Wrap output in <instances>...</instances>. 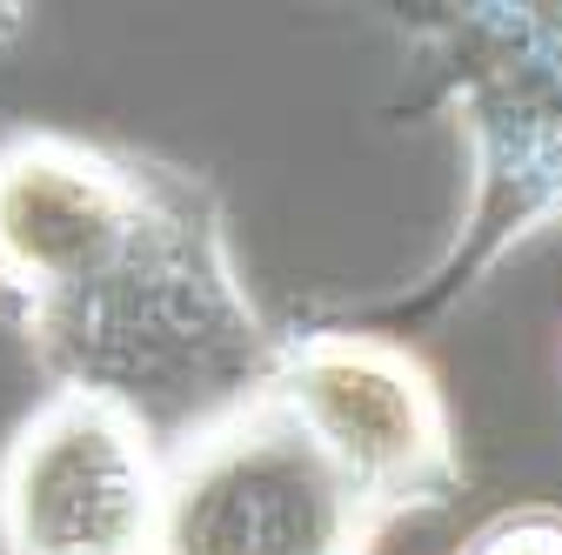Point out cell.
I'll list each match as a JSON object with an SVG mask.
<instances>
[{
    "instance_id": "6da1fadb",
    "label": "cell",
    "mask_w": 562,
    "mask_h": 555,
    "mask_svg": "<svg viewBox=\"0 0 562 555\" xmlns=\"http://www.w3.org/2000/svg\"><path fill=\"white\" fill-rule=\"evenodd\" d=\"M462 141V222L442 261L469 288L509 248L562 228V0H475L422 27Z\"/></svg>"
},
{
    "instance_id": "7a4b0ae2",
    "label": "cell",
    "mask_w": 562,
    "mask_h": 555,
    "mask_svg": "<svg viewBox=\"0 0 562 555\" xmlns=\"http://www.w3.org/2000/svg\"><path fill=\"white\" fill-rule=\"evenodd\" d=\"M389 522L261 382L168 435L155 555H375Z\"/></svg>"
},
{
    "instance_id": "3957f363",
    "label": "cell",
    "mask_w": 562,
    "mask_h": 555,
    "mask_svg": "<svg viewBox=\"0 0 562 555\" xmlns=\"http://www.w3.org/2000/svg\"><path fill=\"white\" fill-rule=\"evenodd\" d=\"M261 388L302 422L382 522L436 516L462 496V442L442 375L375 328L274 335Z\"/></svg>"
},
{
    "instance_id": "277c9868",
    "label": "cell",
    "mask_w": 562,
    "mask_h": 555,
    "mask_svg": "<svg viewBox=\"0 0 562 555\" xmlns=\"http://www.w3.org/2000/svg\"><path fill=\"white\" fill-rule=\"evenodd\" d=\"M168 168L60 127L0 134V288L27 335L81 315L140 254L161 215Z\"/></svg>"
},
{
    "instance_id": "5b68a950",
    "label": "cell",
    "mask_w": 562,
    "mask_h": 555,
    "mask_svg": "<svg viewBox=\"0 0 562 555\" xmlns=\"http://www.w3.org/2000/svg\"><path fill=\"white\" fill-rule=\"evenodd\" d=\"M161 455L140 408L54 382L0 449V555H155Z\"/></svg>"
},
{
    "instance_id": "8992f818",
    "label": "cell",
    "mask_w": 562,
    "mask_h": 555,
    "mask_svg": "<svg viewBox=\"0 0 562 555\" xmlns=\"http://www.w3.org/2000/svg\"><path fill=\"white\" fill-rule=\"evenodd\" d=\"M462 555H562V509L549 502L503 509L462 542Z\"/></svg>"
}]
</instances>
